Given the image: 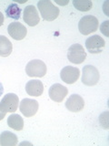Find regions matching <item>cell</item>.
I'll use <instances>...</instances> for the list:
<instances>
[{"mask_svg":"<svg viewBox=\"0 0 109 146\" xmlns=\"http://www.w3.org/2000/svg\"><path fill=\"white\" fill-rule=\"evenodd\" d=\"M98 27V20L94 16H85L78 22V29L81 34L88 35L93 33Z\"/></svg>","mask_w":109,"mask_h":146,"instance_id":"277c9868","label":"cell"},{"mask_svg":"<svg viewBox=\"0 0 109 146\" xmlns=\"http://www.w3.org/2000/svg\"><path fill=\"white\" fill-rule=\"evenodd\" d=\"M6 14L7 17H10L12 19L17 20L21 17V9L18 7V5L16 3H12L7 7Z\"/></svg>","mask_w":109,"mask_h":146,"instance_id":"ac0fdd59","label":"cell"},{"mask_svg":"<svg viewBox=\"0 0 109 146\" xmlns=\"http://www.w3.org/2000/svg\"><path fill=\"white\" fill-rule=\"evenodd\" d=\"M26 73L29 77L42 78L47 73V65L40 59H33L26 64Z\"/></svg>","mask_w":109,"mask_h":146,"instance_id":"7a4b0ae2","label":"cell"},{"mask_svg":"<svg viewBox=\"0 0 109 146\" xmlns=\"http://www.w3.org/2000/svg\"><path fill=\"white\" fill-rule=\"evenodd\" d=\"M23 18H24V21L30 27H35L40 22V17L37 10L33 5H29V6L25 7Z\"/></svg>","mask_w":109,"mask_h":146,"instance_id":"30bf717a","label":"cell"},{"mask_svg":"<svg viewBox=\"0 0 109 146\" xmlns=\"http://www.w3.org/2000/svg\"><path fill=\"white\" fill-rule=\"evenodd\" d=\"M5 116H6V112H4L1 111V109H0V121L3 120V119L5 118Z\"/></svg>","mask_w":109,"mask_h":146,"instance_id":"7402d4cb","label":"cell"},{"mask_svg":"<svg viewBox=\"0 0 109 146\" xmlns=\"http://www.w3.org/2000/svg\"><path fill=\"white\" fill-rule=\"evenodd\" d=\"M73 5L77 10L86 12L92 8L93 3L90 0H73Z\"/></svg>","mask_w":109,"mask_h":146,"instance_id":"d6986e66","label":"cell"},{"mask_svg":"<svg viewBox=\"0 0 109 146\" xmlns=\"http://www.w3.org/2000/svg\"><path fill=\"white\" fill-rule=\"evenodd\" d=\"M3 23H4V16H3V14L0 12V27L3 25Z\"/></svg>","mask_w":109,"mask_h":146,"instance_id":"603a6c76","label":"cell"},{"mask_svg":"<svg viewBox=\"0 0 109 146\" xmlns=\"http://www.w3.org/2000/svg\"><path fill=\"white\" fill-rule=\"evenodd\" d=\"M108 22L109 21H104L103 24L101 25V27H100V30H101V32L103 34H104L106 36H108Z\"/></svg>","mask_w":109,"mask_h":146,"instance_id":"44dd1931","label":"cell"},{"mask_svg":"<svg viewBox=\"0 0 109 146\" xmlns=\"http://www.w3.org/2000/svg\"><path fill=\"white\" fill-rule=\"evenodd\" d=\"M85 100L78 94H72L66 102V108L72 112H79L84 109Z\"/></svg>","mask_w":109,"mask_h":146,"instance_id":"4fadbf2b","label":"cell"},{"mask_svg":"<svg viewBox=\"0 0 109 146\" xmlns=\"http://www.w3.org/2000/svg\"><path fill=\"white\" fill-rule=\"evenodd\" d=\"M86 52L80 44H73L67 50V58L74 64H80L85 61Z\"/></svg>","mask_w":109,"mask_h":146,"instance_id":"5b68a950","label":"cell"},{"mask_svg":"<svg viewBox=\"0 0 109 146\" xmlns=\"http://www.w3.org/2000/svg\"><path fill=\"white\" fill-rule=\"evenodd\" d=\"M38 102L35 100L32 99H23L19 105V110L25 117H32L38 111Z\"/></svg>","mask_w":109,"mask_h":146,"instance_id":"ba28073f","label":"cell"},{"mask_svg":"<svg viewBox=\"0 0 109 146\" xmlns=\"http://www.w3.org/2000/svg\"><path fill=\"white\" fill-rule=\"evenodd\" d=\"M99 121H100V123H101V126L104 129H108L109 124H108V112L107 111L104 112L103 114L100 115Z\"/></svg>","mask_w":109,"mask_h":146,"instance_id":"ffe728a7","label":"cell"},{"mask_svg":"<svg viewBox=\"0 0 109 146\" xmlns=\"http://www.w3.org/2000/svg\"><path fill=\"white\" fill-rule=\"evenodd\" d=\"M19 103V99L15 93H7L5 95L0 102V109L4 112H15Z\"/></svg>","mask_w":109,"mask_h":146,"instance_id":"8992f818","label":"cell"},{"mask_svg":"<svg viewBox=\"0 0 109 146\" xmlns=\"http://www.w3.org/2000/svg\"><path fill=\"white\" fill-rule=\"evenodd\" d=\"M37 7L44 20L53 21L59 15V8L48 0H41L37 3Z\"/></svg>","mask_w":109,"mask_h":146,"instance_id":"6da1fadb","label":"cell"},{"mask_svg":"<svg viewBox=\"0 0 109 146\" xmlns=\"http://www.w3.org/2000/svg\"><path fill=\"white\" fill-rule=\"evenodd\" d=\"M80 76V70L76 67L66 66L60 72L61 80L67 84H73L78 80Z\"/></svg>","mask_w":109,"mask_h":146,"instance_id":"9c48e42d","label":"cell"},{"mask_svg":"<svg viewBox=\"0 0 109 146\" xmlns=\"http://www.w3.org/2000/svg\"><path fill=\"white\" fill-rule=\"evenodd\" d=\"M3 93H4V87H3L2 82L0 81V96L3 95Z\"/></svg>","mask_w":109,"mask_h":146,"instance_id":"cb8c5ba5","label":"cell"},{"mask_svg":"<svg viewBox=\"0 0 109 146\" xmlns=\"http://www.w3.org/2000/svg\"><path fill=\"white\" fill-rule=\"evenodd\" d=\"M8 34L15 40H22L26 38L27 30L26 27L19 22H12L7 27Z\"/></svg>","mask_w":109,"mask_h":146,"instance_id":"8fae6325","label":"cell"},{"mask_svg":"<svg viewBox=\"0 0 109 146\" xmlns=\"http://www.w3.org/2000/svg\"><path fill=\"white\" fill-rule=\"evenodd\" d=\"M17 143V136L13 132L3 131L0 134V145L1 146H15Z\"/></svg>","mask_w":109,"mask_h":146,"instance_id":"9a60e30c","label":"cell"},{"mask_svg":"<svg viewBox=\"0 0 109 146\" xmlns=\"http://www.w3.org/2000/svg\"><path fill=\"white\" fill-rule=\"evenodd\" d=\"M68 93V90L66 87L63 86L59 83H56L50 87L48 94L49 97L52 100L56 102H61L63 100L66 98V96Z\"/></svg>","mask_w":109,"mask_h":146,"instance_id":"7c38bea8","label":"cell"},{"mask_svg":"<svg viewBox=\"0 0 109 146\" xmlns=\"http://www.w3.org/2000/svg\"><path fill=\"white\" fill-rule=\"evenodd\" d=\"M99 71L95 66L86 65L82 70V82L86 86H95L99 81Z\"/></svg>","mask_w":109,"mask_h":146,"instance_id":"3957f363","label":"cell"},{"mask_svg":"<svg viewBox=\"0 0 109 146\" xmlns=\"http://www.w3.org/2000/svg\"><path fill=\"white\" fill-rule=\"evenodd\" d=\"M13 50V46L7 36H0V56L8 57Z\"/></svg>","mask_w":109,"mask_h":146,"instance_id":"e0dca14e","label":"cell"},{"mask_svg":"<svg viewBox=\"0 0 109 146\" xmlns=\"http://www.w3.org/2000/svg\"><path fill=\"white\" fill-rule=\"evenodd\" d=\"M56 3L60 4V5H66V4H68V0H66V1H65V2H60V1H58V0H56Z\"/></svg>","mask_w":109,"mask_h":146,"instance_id":"d4e9b609","label":"cell"},{"mask_svg":"<svg viewBox=\"0 0 109 146\" xmlns=\"http://www.w3.org/2000/svg\"><path fill=\"white\" fill-rule=\"evenodd\" d=\"M7 125L15 131H22L24 128V120L19 114H11L7 118Z\"/></svg>","mask_w":109,"mask_h":146,"instance_id":"2e32d148","label":"cell"},{"mask_svg":"<svg viewBox=\"0 0 109 146\" xmlns=\"http://www.w3.org/2000/svg\"><path fill=\"white\" fill-rule=\"evenodd\" d=\"M26 91L30 96L39 97V96L43 94L44 91V85L42 83V81L36 80H29L26 85Z\"/></svg>","mask_w":109,"mask_h":146,"instance_id":"5bb4252c","label":"cell"},{"mask_svg":"<svg viewBox=\"0 0 109 146\" xmlns=\"http://www.w3.org/2000/svg\"><path fill=\"white\" fill-rule=\"evenodd\" d=\"M106 46L104 38L99 35H95L85 40V47L87 51L92 54H98L101 53L103 48Z\"/></svg>","mask_w":109,"mask_h":146,"instance_id":"52a82bcc","label":"cell"}]
</instances>
